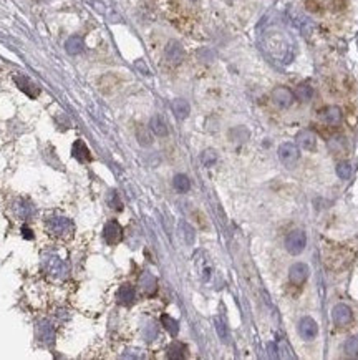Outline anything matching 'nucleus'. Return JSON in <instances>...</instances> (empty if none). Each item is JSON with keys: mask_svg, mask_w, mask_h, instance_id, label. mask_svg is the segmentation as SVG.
I'll use <instances>...</instances> for the list:
<instances>
[{"mask_svg": "<svg viewBox=\"0 0 358 360\" xmlns=\"http://www.w3.org/2000/svg\"><path fill=\"white\" fill-rule=\"evenodd\" d=\"M267 350H269V357H270V358H277V357H279L277 347H275V343H267Z\"/></svg>", "mask_w": 358, "mask_h": 360, "instance_id": "33", "label": "nucleus"}, {"mask_svg": "<svg viewBox=\"0 0 358 360\" xmlns=\"http://www.w3.org/2000/svg\"><path fill=\"white\" fill-rule=\"evenodd\" d=\"M108 204H110L113 209H121L123 208V204H121V201H119V198H118L116 191H111L110 196H108Z\"/></svg>", "mask_w": 358, "mask_h": 360, "instance_id": "31", "label": "nucleus"}, {"mask_svg": "<svg viewBox=\"0 0 358 360\" xmlns=\"http://www.w3.org/2000/svg\"><path fill=\"white\" fill-rule=\"evenodd\" d=\"M172 184H174V189L177 193H188L189 188H191V181L186 174H176L174 179H172Z\"/></svg>", "mask_w": 358, "mask_h": 360, "instance_id": "22", "label": "nucleus"}, {"mask_svg": "<svg viewBox=\"0 0 358 360\" xmlns=\"http://www.w3.org/2000/svg\"><path fill=\"white\" fill-rule=\"evenodd\" d=\"M297 143L303 150L313 151L315 150V145H317V136L312 132H300L297 135Z\"/></svg>", "mask_w": 358, "mask_h": 360, "instance_id": "12", "label": "nucleus"}, {"mask_svg": "<svg viewBox=\"0 0 358 360\" xmlns=\"http://www.w3.org/2000/svg\"><path fill=\"white\" fill-rule=\"evenodd\" d=\"M123 237V229L116 221L106 222L105 229H103V239L106 241L108 246H116Z\"/></svg>", "mask_w": 358, "mask_h": 360, "instance_id": "5", "label": "nucleus"}, {"mask_svg": "<svg viewBox=\"0 0 358 360\" xmlns=\"http://www.w3.org/2000/svg\"><path fill=\"white\" fill-rule=\"evenodd\" d=\"M294 96L298 98L300 101H310L312 100V96H313V88L308 83H300V85H297V88L294 91Z\"/></svg>", "mask_w": 358, "mask_h": 360, "instance_id": "20", "label": "nucleus"}, {"mask_svg": "<svg viewBox=\"0 0 358 360\" xmlns=\"http://www.w3.org/2000/svg\"><path fill=\"white\" fill-rule=\"evenodd\" d=\"M307 246V236L303 231H292L289 232V236L285 237V249L290 254H300Z\"/></svg>", "mask_w": 358, "mask_h": 360, "instance_id": "2", "label": "nucleus"}, {"mask_svg": "<svg viewBox=\"0 0 358 360\" xmlns=\"http://www.w3.org/2000/svg\"><path fill=\"white\" fill-rule=\"evenodd\" d=\"M171 110H172V113H174V116L177 119H186L189 116L191 108H189V103L186 100H183V98H176V100H172V103H171Z\"/></svg>", "mask_w": 358, "mask_h": 360, "instance_id": "11", "label": "nucleus"}, {"mask_svg": "<svg viewBox=\"0 0 358 360\" xmlns=\"http://www.w3.org/2000/svg\"><path fill=\"white\" fill-rule=\"evenodd\" d=\"M193 2H198V0H193Z\"/></svg>", "mask_w": 358, "mask_h": 360, "instance_id": "36", "label": "nucleus"}, {"mask_svg": "<svg viewBox=\"0 0 358 360\" xmlns=\"http://www.w3.org/2000/svg\"><path fill=\"white\" fill-rule=\"evenodd\" d=\"M214 324H216V330H218V334H219V337L224 342H227V339H229V334H227V327H226V324L222 322L221 319H216L214 320Z\"/></svg>", "mask_w": 358, "mask_h": 360, "instance_id": "30", "label": "nucleus"}, {"mask_svg": "<svg viewBox=\"0 0 358 360\" xmlns=\"http://www.w3.org/2000/svg\"><path fill=\"white\" fill-rule=\"evenodd\" d=\"M134 297H136V292H134L133 286L129 284H123L118 291V302L123 305H131L134 302Z\"/></svg>", "mask_w": 358, "mask_h": 360, "instance_id": "14", "label": "nucleus"}, {"mask_svg": "<svg viewBox=\"0 0 358 360\" xmlns=\"http://www.w3.org/2000/svg\"><path fill=\"white\" fill-rule=\"evenodd\" d=\"M37 334H39V339L42 342H47V343L53 342V339H55V330H53L52 324L47 322V320L40 322L39 329H37Z\"/></svg>", "mask_w": 358, "mask_h": 360, "instance_id": "17", "label": "nucleus"}, {"mask_svg": "<svg viewBox=\"0 0 358 360\" xmlns=\"http://www.w3.org/2000/svg\"><path fill=\"white\" fill-rule=\"evenodd\" d=\"M216 160H218V155H216V151L213 150H206L203 153V156H201V161H203L204 166H213Z\"/></svg>", "mask_w": 358, "mask_h": 360, "instance_id": "28", "label": "nucleus"}, {"mask_svg": "<svg viewBox=\"0 0 358 360\" xmlns=\"http://www.w3.org/2000/svg\"><path fill=\"white\" fill-rule=\"evenodd\" d=\"M45 264H47V271L50 272V274H53V276L63 277L65 272H67V267H65V264L58 258H53V256L45 261Z\"/></svg>", "mask_w": 358, "mask_h": 360, "instance_id": "16", "label": "nucleus"}, {"mask_svg": "<svg viewBox=\"0 0 358 360\" xmlns=\"http://www.w3.org/2000/svg\"><path fill=\"white\" fill-rule=\"evenodd\" d=\"M186 345H184V343H181V342H174V343H171L169 345V348H167V357L169 358H176V360H179V358H184V355H186Z\"/></svg>", "mask_w": 358, "mask_h": 360, "instance_id": "23", "label": "nucleus"}, {"mask_svg": "<svg viewBox=\"0 0 358 360\" xmlns=\"http://www.w3.org/2000/svg\"><path fill=\"white\" fill-rule=\"evenodd\" d=\"M15 209H17L19 216H22V217H29V216H32V212H34V208H32V204L25 203V201H20V203H17Z\"/></svg>", "mask_w": 358, "mask_h": 360, "instance_id": "27", "label": "nucleus"}, {"mask_svg": "<svg viewBox=\"0 0 358 360\" xmlns=\"http://www.w3.org/2000/svg\"><path fill=\"white\" fill-rule=\"evenodd\" d=\"M337 174H338V178H341V179H348L351 176V166L348 165V163H340V165L337 166Z\"/></svg>", "mask_w": 358, "mask_h": 360, "instance_id": "29", "label": "nucleus"}, {"mask_svg": "<svg viewBox=\"0 0 358 360\" xmlns=\"http://www.w3.org/2000/svg\"><path fill=\"white\" fill-rule=\"evenodd\" d=\"M277 155H279V160L282 165L287 168H292V166H295V163L298 161L300 153H298V148L294 143H282L277 150Z\"/></svg>", "mask_w": 358, "mask_h": 360, "instance_id": "1", "label": "nucleus"}, {"mask_svg": "<svg viewBox=\"0 0 358 360\" xmlns=\"http://www.w3.org/2000/svg\"><path fill=\"white\" fill-rule=\"evenodd\" d=\"M73 156L77 158L80 163H88L91 160L88 146L85 145V141L77 140V143L73 145Z\"/></svg>", "mask_w": 358, "mask_h": 360, "instance_id": "15", "label": "nucleus"}, {"mask_svg": "<svg viewBox=\"0 0 358 360\" xmlns=\"http://www.w3.org/2000/svg\"><path fill=\"white\" fill-rule=\"evenodd\" d=\"M149 130L153 132L156 136H166L167 135V127L164 123V119L161 116H153L149 122Z\"/></svg>", "mask_w": 358, "mask_h": 360, "instance_id": "21", "label": "nucleus"}, {"mask_svg": "<svg viewBox=\"0 0 358 360\" xmlns=\"http://www.w3.org/2000/svg\"><path fill=\"white\" fill-rule=\"evenodd\" d=\"M181 227H183V231H184V237H186L188 244H193L194 243V229L189 226L188 222H183Z\"/></svg>", "mask_w": 358, "mask_h": 360, "instance_id": "32", "label": "nucleus"}, {"mask_svg": "<svg viewBox=\"0 0 358 360\" xmlns=\"http://www.w3.org/2000/svg\"><path fill=\"white\" fill-rule=\"evenodd\" d=\"M318 116L322 122L335 127V125H338L341 122V116H343V114H341V110L338 106H327L318 113Z\"/></svg>", "mask_w": 358, "mask_h": 360, "instance_id": "10", "label": "nucleus"}, {"mask_svg": "<svg viewBox=\"0 0 358 360\" xmlns=\"http://www.w3.org/2000/svg\"><path fill=\"white\" fill-rule=\"evenodd\" d=\"M136 67H139V70H143V72H144V73H149V70H146L144 63H141V62H136Z\"/></svg>", "mask_w": 358, "mask_h": 360, "instance_id": "35", "label": "nucleus"}, {"mask_svg": "<svg viewBox=\"0 0 358 360\" xmlns=\"http://www.w3.org/2000/svg\"><path fill=\"white\" fill-rule=\"evenodd\" d=\"M83 40H81V37L78 35H73L70 37L67 43H65V50H67L70 55H80L81 52H83Z\"/></svg>", "mask_w": 358, "mask_h": 360, "instance_id": "19", "label": "nucleus"}, {"mask_svg": "<svg viewBox=\"0 0 358 360\" xmlns=\"http://www.w3.org/2000/svg\"><path fill=\"white\" fill-rule=\"evenodd\" d=\"M164 55H166V60H167L169 63L179 65V63L183 62V58H184V50H183L181 43L176 42V40H171V42L166 45Z\"/></svg>", "mask_w": 358, "mask_h": 360, "instance_id": "8", "label": "nucleus"}, {"mask_svg": "<svg viewBox=\"0 0 358 360\" xmlns=\"http://www.w3.org/2000/svg\"><path fill=\"white\" fill-rule=\"evenodd\" d=\"M139 286L143 289V292L148 294V296H153V294L158 291V281H156V277L153 274H149V272H144V274L141 276Z\"/></svg>", "mask_w": 358, "mask_h": 360, "instance_id": "13", "label": "nucleus"}, {"mask_svg": "<svg viewBox=\"0 0 358 360\" xmlns=\"http://www.w3.org/2000/svg\"><path fill=\"white\" fill-rule=\"evenodd\" d=\"M22 232H24V236H25L27 239H32V237H34V236H32V231H30V229L27 227V226L22 227Z\"/></svg>", "mask_w": 358, "mask_h": 360, "instance_id": "34", "label": "nucleus"}, {"mask_svg": "<svg viewBox=\"0 0 358 360\" xmlns=\"http://www.w3.org/2000/svg\"><path fill=\"white\" fill-rule=\"evenodd\" d=\"M136 138L141 146H149L153 143V138H151V133L148 132V128L141 127V125L136 128Z\"/></svg>", "mask_w": 358, "mask_h": 360, "instance_id": "25", "label": "nucleus"}, {"mask_svg": "<svg viewBox=\"0 0 358 360\" xmlns=\"http://www.w3.org/2000/svg\"><path fill=\"white\" fill-rule=\"evenodd\" d=\"M161 322L162 325H164V329L169 332V334L172 337H176L177 335V332H179V324H177V320H174L172 317H169V315H161Z\"/></svg>", "mask_w": 358, "mask_h": 360, "instance_id": "24", "label": "nucleus"}, {"mask_svg": "<svg viewBox=\"0 0 358 360\" xmlns=\"http://www.w3.org/2000/svg\"><path fill=\"white\" fill-rule=\"evenodd\" d=\"M310 276V269L307 264L303 263H295L294 266H290L289 269V279L294 286H303Z\"/></svg>", "mask_w": 358, "mask_h": 360, "instance_id": "4", "label": "nucleus"}, {"mask_svg": "<svg viewBox=\"0 0 358 360\" xmlns=\"http://www.w3.org/2000/svg\"><path fill=\"white\" fill-rule=\"evenodd\" d=\"M332 319L337 325L345 327V325H348L351 322L353 314H351V309L346 304H337L332 309Z\"/></svg>", "mask_w": 358, "mask_h": 360, "instance_id": "7", "label": "nucleus"}, {"mask_svg": "<svg viewBox=\"0 0 358 360\" xmlns=\"http://www.w3.org/2000/svg\"><path fill=\"white\" fill-rule=\"evenodd\" d=\"M298 332L305 340H312L315 339L318 334V325L312 317H303L298 324Z\"/></svg>", "mask_w": 358, "mask_h": 360, "instance_id": "9", "label": "nucleus"}, {"mask_svg": "<svg viewBox=\"0 0 358 360\" xmlns=\"http://www.w3.org/2000/svg\"><path fill=\"white\" fill-rule=\"evenodd\" d=\"M15 81H17L19 88L22 91H25V93L29 95L30 98H35L37 95H39V88H37V85L32 83V81L27 78V76H17Z\"/></svg>", "mask_w": 358, "mask_h": 360, "instance_id": "18", "label": "nucleus"}, {"mask_svg": "<svg viewBox=\"0 0 358 360\" xmlns=\"http://www.w3.org/2000/svg\"><path fill=\"white\" fill-rule=\"evenodd\" d=\"M343 350L348 357L356 358L358 357V337H350V339L345 342Z\"/></svg>", "mask_w": 358, "mask_h": 360, "instance_id": "26", "label": "nucleus"}, {"mask_svg": "<svg viewBox=\"0 0 358 360\" xmlns=\"http://www.w3.org/2000/svg\"><path fill=\"white\" fill-rule=\"evenodd\" d=\"M272 101L280 108H289L294 101V91L287 86H275L272 90Z\"/></svg>", "mask_w": 358, "mask_h": 360, "instance_id": "6", "label": "nucleus"}, {"mask_svg": "<svg viewBox=\"0 0 358 360\" xmlns=\"http://www.w3.org/2000/svg\"><path fill=\"white\" fill-rule=\"evenodd\" d=\"M48 227H50V231L55 234V236H70L73 231V222L67 219V217L63 216H57V217H52L50 222H48Z\"/></svg>", "mask_w": 358, "mask_h": 360, "instance_id": "3", "label": "nucleus"}]
</instances>
